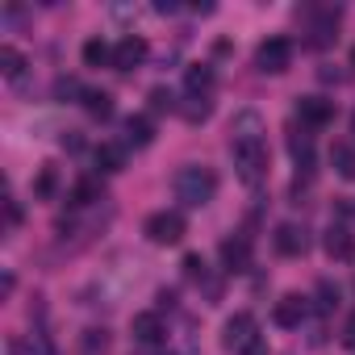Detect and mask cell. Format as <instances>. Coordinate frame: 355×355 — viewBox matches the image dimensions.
Returning <instances> with one entry per match:
<instances>
[{
	"instance_id": "cell-1",
	"label": "cell",
	"mask_w": 355,
	"mask_h": 355,
	"mask_svg": "<svg viewBox=\"0 0 355 355\" xmlns=\"http://www.w3.org/2000/svg\"><path fill=\"white\" fill-rule=\"evenodd\" d=\"M230 159H234V171L247 189L263 184V175H268V125L255 109L234 113V121H230Z\"/></svg>"
},
{
	"instance_id": "cell-18",
	"label": "cell",
	"mask_w": 355,
	"mask_h": 355,
	"mask_svg": "<svg viewBox=\"0 0 355 355\" xmlns=\"http://www.w3.org/2000/svg\"><path fill=\"white\" fill-rule=\"evenodd\" d=\"M84 63H88V67L113 63V46H109L105 38H88V42H84Z\"/></svg>"
},
{
	"instance_id": "cell-29",
	"label": "cell",
	"mask_w": 355,
	"mask_h": 355,
	"mask_svg": "<svg viewBox=\"0 0 355 355\" xmlns=\"http://www.w3.org/2000/svg\"><path fill=\"white\" fill-rule=\"evenodd\" d=\"M351 134H355V113H351Z\"/></svg>"
},
{
	"instance_id": "cell-9",
	"label": "cell",
	"mask_w": 355,
	"mask_h": 355,
	"mask_svg": "<svg viewBox=\"0 0 355 355\" xmlns=\"http://www.w3.org/2000/svg\"><path fill=\"white\" fill-rule=\"evenodd\" d=\"M305 313H309V301H305L301 293H284V297L276 301V309H272L276 326H301V322H305Z\"/></svg>"
},
{
	"instance_id": "cell-28",
	"label": "cell",
	"mask_w": 355,
	"mask_h": 355,
	"mask_svg": "<svg viewBox=\"0 0 355 355\" xmlns=\"http://www.w3.org/2000/svg\"><path fill=\"white\" fill-rule=\"evenodd\" d=\"M351 67H355V46H351Z\"/></svg>"
},
{
	"instance_id": "cell-11",
	"label": "cell",
	"mask_w": 355,
	"mask_h": 355,
	"mask_svg": "<svg viewBox=\"0 0 355 355\" xmlns=\"http://www.w3.org/2000/svg\"><path fill=\"white\" fill-rule=\"evenodd\" d=\"M222 263H226L230 272H247V268H251V239H247V234L226 239V243H222Z\"/></svg>"
},
{
	"instance_id": "cell-17",
	"label": "cell",
	"mask_w": 355,
	"mask_h": 355,
	"mask_svg": "<svg viewBox=\"0 0 355 355\" xmlns=\"http://www.w3.org/2000/svg\"><path fill=\"white\" fill-rule=\"evenodd\" d=\"M0 71H5V80H21L26 71V55L17 46H0Z\"/></svg>"
},
{
	"instance_id": "cell-6",
	"label": "cell",
	"mask_w": 355,
	"mask_h": 355,
	"mask_svg": "<svg viewBox=\"0 0 355 355\" xmlns=\"http://www.w3.org/2000/svg\"><path fill=\"white\" fill-rule=\"evenodd\" d=\"M130 334H134V343H138V347H163V338H167V330H163V318H159V313H134Z\"/></svg>"
},
{
	"instance_id": "cell-25",
	"label": "cell",
	"mask_w": 355,
	"mask_h": 355,
	"mask_svg": "<svg viewBox=\"0 0 355 355\" xmlns=\"http://www.w3.org/2000/svg\"><path fill=\"white\" fill-rule=\"evenodd\" d=\"M84 347H88V351H96V347H101V351H105V347H109V334H105V330H88Z\"/></svg>"
},
{
	"instance_id": "cell-22",
	"label": "cell",
	"mask_w": 355,
	"mask_h": 355,
	"mask_svg": "<svg viewBox=\"0 0 355 355\" xmlns=\"http://www.w3.org/2000/svg\"><path fill=\"white\" fill-rule=\"evenodd\" d=\"M318 297H322V301H318V309H322V313H330V309H334V305H338V288H330V284H326V280H322V284H318Z\"/></svg>"
},
{
	"instance_id": "cell-3",
	"label": "cell",
	"mask_w": 355,
	"mask_h": 355,
	"mask_svg": "<svg viewBox=\"0 0 355 355\" xmlns=\"http://www.w3.org/2000/svg\"><path fill=\"white\" fill-rule=\"evenodd\" d=\"M222 343H226V351H234V355H268L255 313H234V318H226Z\"/></svg>"
},
{
	"instance_id": "cell-5",
	"label": "cell",
	"mask_w": 355,
	"mask_h": 355,
	"mask_svg": "<svg viewBox=\"0 0 355 355\" xmlns=\"http://www.w3.org/2000/svg\"><path fill=\"white\" fill-rule=\"evenodd\" d=\"M288 63H293V42H288V38H268V42H259L255 67H259L263 76H280V71H288Z\"/></svg>"
},
{
	"instance_id": "cell-7",
	"label": "cell",
	"mask_w": 355,
	"mask_h": 355,
	"mask_svg": "<svg viewBox=\"0 0 355 355\" xmlns=\"http://www.w3.org/2000/svg\"><path fill=\"white\" fill-rule=\"evenodd\" d=\"M297 117H301L305 125L322 130V125L334 121V101H326V96H301V101H297Z\"/></svg>"
},
{
	"instance_id": "cell-24",
	"label": "cell",
	"mask_w": 355,
	"mask_h": 355,
	"mask_svg": "<svg viewBox=\"0 0 355 355\" xmlns=\"http://www.w3.org/2000/svg\"><path fill=\"white\" fill-rule=\"evenodd\" d=\"M184 276L201 280V276H205V259H201V255H189V259H184Z\"/></svg>"
},
{
	"instance_id": "cell-4",
	"label": "cell",
	"mask_w": 355,
	"mask_h": 355,
	"mask_svg": "<svg viewBox=\"0 0 355 355\" xmlns=\"http://www.w3.org/2000/svg\"><path fill=\"white\" fill-rule=\"evenodd\" d=\"M142 234H146L155 247H175V243H184L189 222H184L180 214H175V209H159V214H150V218H146Z\"/></svg>"
},
{
	"instance_id": "cell-16",
	"label": "cell",
	"mask_w": 355,
	"mask_h": 355,
	"mask_svg": "<svg viewBox=\"0 0 355 355\" xmlns=\"http://www.w3.org/2000/svg\"><path fill=\"white\" fill-rule=\"evenodd\" d=\"M96 167H101V171H121V167H125V146L101 142V146H96Z\"/></svg>"
},
{
	"instance_id": "cell-23",
	"label": "cell",
	"mask_w": 355,
	"mask_h": 355,
	"mask_svg": "<svg viewBox=\"0 0 355 355\" xmlns=\"http://www.w3.org/2000/svg\"><path fill=\"white\" fill-rule=\"evenodd\" d=\"M55 193V167H42V175H38V197H51Z\"/></svg>"
},
{
	"instance_id": "cell-10",
	"label": "cell",
	"mask_w": 355,
	"mask_h": 355,
	"mask_svg": "<svg viewBox=\"0 0 355 355\" xmlns=\"http://www.w3.org/2000/svg\"><path fill=\"white\" fill-rule=\"evenodd\" d=\"M276 251H280V255H288V259L305 255V251H309V239H305V230H301V226H293V222L276 226Z\"/></svg>"
},
{
	"instance_id": "cell-15",
	"label": "cell",
	"mask_w": 355,
	"mask_h": 355,
	"mask_svg": "<svg viewBox=\"0 0 355 355\" xmlns=\"http://www.w3.org/2000/svg\"><path fill=\"white\" fill-rule=\"evenodd\" d=\"M150 138H155L150 117H130V121H125V142H130V146H150Z\"/></svg>"
},
{
	"instance_id": "cell-14",
	"label": "cell",
	"mask_w": 355,
	"mask_h": 355,
	"mask_svg": "<svg viewBox=\"0 0 355 355\" xmlns=\"http://www.w3.org/2000/svg\"><path fill=\"white\" fill-rule=\"evenodd\" d=\"M330 167L343 175V180H355V146L351 142H334L330 146Z\"/></svg>"
},
{
	"instance_id": "cell-21",
	"label": "cell",
	"mask_w": 355,
	"mask_h": 355,
	"mask_svg": "<svg viewBox=\"0 0 355 355\" xmlns=\"http://www.w3.org/2000/svg\"><path fill=\"white\" fill-rule=\"evenodd\" d=\"M88 201H101V189L92 180H80L76 193H71V205H88Z\"/></svg>"
},
{
	"instance_id": "cell-12",
	"label": "cell",
	"mask_w": 355,
	"mask_h": 355,
	"mask_svg": "<svg viewBox=\"0 0 355 355\" xmlns=\"http://www.w3.org/2000/svg\"><path fill=\"white\" fill-rule=\"evenodd\" d=\"M322 247H326L330 259H351V255H355V239H351L347 226H330L326 239H322Z\"/></svg>"
},
{
	"instance_id": "cell-19",
	"label": "cell",
	"mask_w": 355,
	"mask_h": 355,
	"mask_svg": "<svg viewBox=\"0 0 355 355\" xmlns=\"http://www.w3.org/2000/svg\"><path fill=\"white\" fill-rule=\"evenodd\" d=\"M80 96H84V109L92 117H109L113 113V96L109 92H80Z\"/></svg>"
},
{
	"instance_id": "cell-20",
	"label": "cell",
	"mask_w": 355,
	"mask_h": 355,
	"mask_svg": "<svg viewBox=\"0 0 355 355\" xmlns=\"http://www.w3.org/2000/svg\"><path fill=\"white\" fill-rule=\"evenodd\" d=\"M288 150H293V159H297V167H313V142H309V134H293L288 138Z\"/></svg>"
},
{
	"instance_id": "cell-13",
	"label": "cell",
	"mask_w": 355,
	"mask_h": 355,
	"mask_svg": "<svg viewBox=\"0 0 355 355\" xmlns=\"http://www.w3.org/2000/svg\"><path fill=\"white\" fill-rule=\"evenodd\" d=\"M184 88H189V96H205V101H209V88H214V67H209V63H193V67L184 71Z\"/></svg>"
},
{
	"instance_id": "cell-8",
	"label": "cell",
	"mask_w": 355,
	"mask_h": 355,
	"mask_svg": "<svg viewBox=\"0 0 355 355\" xmlns=\"http://www.w3.org/2000/svg\"><path fill=\"white\" fill-rule=\"evenodd\" d=\"M142 59H146V42H142L138 34H125V38L113 46V67H117V71H134V67H142Z\"/></svg>"
},
{
	"instance_id": "cell-26",
	"label": "cell",
	"mask_w": 355,
	"mask_h": 355,
	"mask_svg": "<svg viewBox=\"0 0 355 355\" xmlns=\"http://www.w3.org/2000/svg\"><path fill=\"white\" fill-rule=\"evenodd\" d=\"M343 347H351L355 351V313L347 318V326H343Z\"/></svg>"
},
{
	"instance_id": "cell-27",
	"label": "cell",
	"mask_w": 355,
	"mask_h": 355,
	"mask_svg": "<svg viewBox=\"0 0 355 355\" xmlns=\"http://www.w3.org/2000/svg\"><path fill=\"white\" fill-rule=\"evenodd\" d=\"M5 209H9V230H13V226L21 222V205H17V201L9 197V201H5Z\"/></svg>"
},
{
	"instance_id": "cell-2",
	"label": "cell",
	"mask_w": 355,
	"mask_h": 355,
	"mask_svg": "<svg viewBox=\"0 0 355 355\" xmlns=\"http://www.w3.org/2000/svg\"><path fill=\"white\" fill-rule=\"evenodd\" d=\"M171 189H175V201H184L189 209H201V205H209L218 197V175L209 167H201V163H189V167L175 171Z\"/></svg>"
}]
</instances>
